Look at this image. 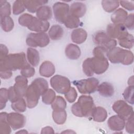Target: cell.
<instances>
[{
  "instance_id": "cell-1",
  "label": "cell",
  "mask_w": 134,
  "mask_h": 134,
  "mask_svg": "<svg viewBox=\"0 0 134 134\" xmlns=\"http://www.w3.org/2000/svg\"><path fill=\"white\" fill-rule=\"evenodd\" d=\"M48 89L47 81L43 78L35 79L28 86L26 94L27 106L32 108L37 106L40 96Z\"/></svg>"
},
{
  "instance_id": "cell-2",
  "label": "cell",
  "mask_w": 134,
  "mask_h": 134,
  "mask_svg": "<svg viewBox=\"0 0 134 134\" xmlns=\"http://www.w3.org/2000/svg\"><path fill=\"white\" fill-rule=\"evenodd\" d=\"M95 106L93 98L88 95H81L77 102L73 104L71 111L76 116L92 117Z\"/></svg>"
},
{
  "instance_id": "cell-3",
  "label": "cell",
  "mask_w": 134,
  "mask_h": 134,
  "mask_svg": "<svg viewBox=\"0 0 134 134\" xmlns=\"http://www.w3.org/2000/svg\"><path fill=\"white\" fill-rule=\"evenodd\" d=\"M28 62L24 52L8 54L4 59L0 60V70L16 71L21 70Z\"/></svg>"
},
{
  "instance_id": "cell-4",
  "label": "cell",
  "mask_w": 134,
  "mask_h": 134,
  "mask_svg": "<svg viewBox=\"0 0 134 134\" xmlns=\"http://www.w3.org/2000/svg\"><path fill=\"white\" fill-rule=\"evenodd\" d=\"M106 57L113 63L130 65L133 62V54L131 51L117 47L108 50Z\"/></svg>"
},
{
  "instance_id": "cell-5",
  "label": "cell",
  "mask_w": 134,
  "mask_h": 134,
  "mask_svg": "<svg viewBox=\"0 0 134 134\" xmlns=\"http://www.w3.org/2000/svg\"><path fill=\"white\" fill-rule=\"evenodd\" d=\"M85 70L93 75L101 74L104 73L109 67V62L106 57L94 56L84 60Z\"/></svg>"
},
{
  "instance_id": "cell-6",
  "label": "cell",
  "mask_w": 134,
  "mask_h": 134,
  "mask_svg": "<svg viewBox=\"0 0 134 134\" xmlns=\"http://www.w3.org/2000/svg\"><path fill=\"white\" fill-rule=\"evenodd\" d=\"M73 84L76 87L79 92L83 94L94 93L97 90L98 80L95 77H90L78 81H74Z\"/></svg>"
},
{
  "instance_id": "cell-7",
  "label": "cell",
  "mask_w": 134,
  "mask_h": 134,
  "mask_svg": "<svg viewBox=\"0 0 134 134\" xmlns=\"http://www.w3.org/2000/svg\"><path fill=\"white\" fill-rule=\"evenodd\" d=\"M50 42L49 37L46 32H31L27 37L26 44L31 47H44Z\"/></svg>"
},
{
  "instance_id": "cell-8",
  "label": "cell",
  "mask_w": 134,
  "mask_h": 134,
  "mask_svg": "<svg viewBox=\"0 0 134 134\" xmlns=\"http://www.w3.org/2000/svg\"><path fill=\"white\" fill-rule=\"evenodd\" d=\"M50 85L57 93L65 94L71 88V82L68 78L61 75H55L50 79Z\"/></svg>"
},
{
  "instance_id": "cell-9",
  "label": "cell",
  "mask_w": 134,
  "mask_h": 134,
  "mask_svg": "<svg viewBox=\"0 0 134 134\" xmlns=\"http://www.w3.org/2000/svg\"><path fill=\"white\" fill-rule=\"evenodd\" d=\"M93 41L98 46L105 48L107 51L115 47L117 41L114 39L109 37L103 31H99L95 34L93 36Z\"/></svg>"
},
{
  "instance_id": "cell-10",
  "label": "cell",
  "mask_w": 134,
  "mask_h": 134,
  "mask_svg": "<svg viewBox=\"0 0 134 134\" xmlns=\"http://www.w3.org/2000/svg\"><path fill=\"white\" fill-rule=\"evenodd\" d=\"M113 110L125 120L133 116V107L123 100L116 101L112 106Z\"/></svg>"
},
{
  "instance_id": "cell-11",
  "label": "cell",
  "mask_w": 134,
  "mask_h": 134,
  "mask_svg": "<svg viewBox=\"0 0 134 134\" xmlns=\"http://www.w3.org/2000/svg\"><path fill=\"white\" fill-rule=\"evenodd\" d=\"M107 34L111 38L120 40L126 36L129 33L123 24H110L106 29Z\"/></svg>"
},
{
  "instance_id": "cell-12",
  "label": "cell",
  "mask_w": 134,
  "mask_h": 134,
  "mask_svg": "<svg viewBox=\"0 0 134 134\" xmlns=\"http://www.w3.org/2000/svg\"><path fill=\"white\" fill-rule=\"evenodd\" d=\"M53 11L55 19L60 24H64L70 14V7L68 4L58 2L53 5Z\"/></svg>"
},
{
  "instance_id": "cell-13",
  "label": "cell",
  "mask_w": 134,
  "mask_h": 134,
  "mask_svg": "<svg viewBox=\"0 0 134 134\" xmlns=\"http://www.w3.org/2000/svg\"><path fill=\"white\" fill-rule=\"evenodd\" d=\"M7 121L13 130L23 128L26 124V117L18 112H12L7 115Z\"/></svg>"
},
{
  "instance_id": "cell-14",
  "label": "cell",
  "mask_w": 134,
  "mask_h": 134,
  "mask_svg": "<svg viewBox=\"0 0 134 134\" xmlns=\"http://www.w3.org/2000/svg\"><path fill=\"white\" fill-rule=\"evenodd\" d=\"M15 83L13 86L14 91L19 98L25 96L28 87V80L23 75H18L15 77Z\"/></svg>"
},
{
  "instance_id": "cell-15",
  "label": "cell",
  "mask_w": 134,
  "mask_h": 134,
  "mask_svg": "<svg viewBox=\"0 0 134 134\" xmlns=\"http://www.w3.org/2000/svg\"><path fill=\"white\" fill-rule=\"evenodd\" d=\"M49 27L50 24L48 21L40 20L34 17L28 29L37 32H45L49 29Z\"/></svg>"
},
{
  "instance_id": "cell-16",
  "label": "cell",
  "mask_w": 134,
  "mask_h": 134,
  "mask_svg": "<svg viewBox=\"0 0 134 134\" xmlns=\"http://www.w3.org/2000/svg\"><path fill=\"white\" fill-rule=\"evenodd\" d=\"M107 124L111 130L119 131L123 130L125 128V120L118 115H114L109 117Z\"/></svg>"
},
{
  "instance_id": "cell-17",
  "label": "cell",
  "mask_w": 134,
  "mask_h": 134,
  "mask_svg": "<svg viewBox=\"0 0 134 134\" xmlns=\"http://www.w3.org/2000/svg\"><path fill=\"white\" fill-rule=\"evenodd\" d=\"M86 11V7L85 4L79 2L72 3L70 8V14L79 18L83 17Z\"/></svg>"
},
{
  "instance_id": "cell-18",
  "label": "cell",
  "mask_w": 134,
  "mask_h": 134,
  "mask_svg": "<svg viewBox=\"0 0 134 134\" xmlns=\"http://www.w3.org/2000/svg\"><path fill=\"white\" fill-rule=\"evenodd\" d=\"M55 73V66L49 61H45L42 63L39 68L40 74L46 77L52 76Z\"/></svg>"
},
{
  "instance_id": "cell-19",
  "label": "cell",
  "mask_w": 134,
  "mask_h": 134,
  "mask_svg": "<svg viewBox=\"0 0 134 134\" xmlns=\"http://www.w3.org/2000/svg\"><path fill=\"white\" fill-rule=\"evenodd\" d=\"M87 34L83 28H76L74 29L71 35L72 41L76 44L83 43L86 39Z\"/></svg>"
},
{
  "instance_id": "cell-20",
  "label": "cell",
  "mask_w": 134,
  "mask_h": 134,
  "mask_svg": "<svg viewBox=\"0 0 134 134\" xmlns=\"http://www.w3.org/2000/svg\"><path fill=\"white\" fill-rule=\"evenodd\" d=\"M65 53L67 58L71 60H76L81 55L80 48L78 46L73 43H70L66 46Z\"/></svg>"
},
{
  "instance_id": "cell-21",
  "label": "cell",
  "mask_w": 134,
  "mask_h": 134,
  "mask_svg": "<svg viewBox=\"0 0 134 134\" xmlns=\"http://www.w3.org/2000/svg\"><path fill=\"white\" fill-rule=\"evenodd\" d=\"M97 91L100 95L105 97H111L114 93V86L111 84L107 82H103L98 85Z\"/></svg>"
},
{
  "instance_id": "cell-22",
  "label": "cell",
  "mask_w": 134,
  "mask_h": 134,
  "mask_svg": "<svg viewBox=\"0 0 134 134\" xmlns=\"http://www.w3.org/2000/svg\"><path fill=\"white\" fill-rule=\"evenodd\" d=\"M48 2L47 1L43 0H26L24 4L26 9L30 13H35L41 6L44 5Z\"/></svg>"
},
{
  "instance_id": "cell-23",
  "label": "cell",
  "mask_w": 134,
  "mask_h": 134,
  "mask_svg": "<svg viewBox=\"0 0 134 134\" xmlns=\"http://www.w3.org/2000/svg\"><path fill=\"white\" fill-rule=\"evenodd\" d=\"M128 16L127 12L122 8L116 9L111 16L113 24H124Z\"/></svg>"
},
{
  "instance_id": "cell-24",
  "label": "cell",
  "mask_w": 134,
  "mask_h": 134,
  "mask_svg": "<svg viewBox=\"0 0 134 134\" xmlns=\"http://www.w3.org/2000/svg\"><path fill=\"white\" fill-rule=\"evenodd\" d=\"M36 16L40 20L47 21L52 17L51 9L48 6L43 5L40 7L36 11Z\"/></svg>"
},
{
  "instance_id": "cell-25",
  "label": "cell",
  "mask_w": 134,
  "mask_h": 134,
  "mask_svg": "<svg viewBox=\"0 0 134 134\" xmlns=\"http://www.w3.org/2000/svg\"><path fill=\"white\" fill-rule=\"evenodd\" d=\"M27 58L32 66H37L40 61L39 52L34 48H28L27 50Z\"/></svg>"
},
{
  "instance_id": "cell-26",
  "label": "cell",
  "mask_w": 134,
  "mask_h": 134,
  "mask_svg": "<svg viewBox=\"0 0 134 134\" xmlns=\"http://www.w3.org/2000/svg\"><path fill=\"white\" fill-rule=\"evenodd\" d=\"M92 117L93 120L96 122H103L107 117V111L102 107H95L93 110Z\"/></svg>"
},
{
  "instance_id": "cell-27",
  "label": "cell",
  "mask_w": 134,
  "mask_h": 134,
  "mask_svg": "<svg viewBox=\"0 0 134 134\" xmlns=\"http://www.w3.org/2000/svg\"><path fill=\"white\" fill-rule=\"evenodd\" d=\"M63 28L59 25H52L49 31L48 36L49 38L53 40H57L60 39L63 35Z\"/></svg>"
},
{
  "instance_id": "cell-28",
  "label": "cell",
  "mask_w": 134,
  "mask_h": 134,
  "mask_svg": "<svg viewBox=\"0 0 134 134\" xmlns=\"http://www.w3.org/2000/svg\"><path fill=\"white\" fill-rule=\"evenodd\" d=\"M6 112H1L0 114V133L9 134L11 132V127L7 121Z\"/></svg>"
},
{
  "instance_id": "cell-29",
  "label": "cell",
  "mask_w": 134,
  "mask_h": 134,
  "mask_svg": "<svg viewBox=\"0 0 134 134\" xmlns=\"http://www.w3.org/2000/svg\"><path fill=\"white\" fill-rule=\"evenodd\" d=\"M52 115L54 121L58 125L63 124L65 122L67 117L65 109L53 110Z\"/></svg>"
},
{
  "instance_id": "cell-30",
  "label": "cell",
  "mask_w": 134,
  "mask_h": 134,
  "mask_svg": "<svg viewBox=\"0 0 134 134\" xmlns=\"http://www.w3.org/2000/svg\"><path fill=\"white\" fill-rule=\"evenodd\" d=\"M81 22L79 18L69 14L66 18L64 24L66 28L70 29L76 28L80 25Z\"/></svg>"
},
{
  "instance_id": "cell-31",
  "label": "cell",
  "mask_w": 134,
  "mask_h": 134,
  "mask_svg": "<svg viewBox=\"0 0 134 134\" xmlns=\"http://www.w3.org/2000/svg\"><path fill=\"white\" fill-rule=\"evenodd\" d=\"M102 5L105 11L108 13H111L118 7L119 2L117 1L103 0L102 1Z\"/></svg>"
},
{
  "instance_id": "cell-32",
  "label": "cell",
  "mask_w": 134,
  "mask_h": 134,
  "mask_svg": "<svg viewBox=\"0 0 134 134\" xmlns=\"http://www.w3.org/2000/svg\"><path fill=\"white\" fill-rule=\"evenodd\" d=\"M1 27L4 31L9 32L13 29L14 23L10 16L1 17Z\"/></svg>"
},
{
  "instance_id": "cell-33",
  "label": "cell",
  "mask_w": 134,
  "mask_h": 134,
  "mask_svg": "<svg viewBox=\"0 0 134 134\" xmlns=\"http://www.w3.org/2000/svg\"><path fill=\"white\" fill-rule=\"evenodd\" d=\"M66 107V103L65 99L61 96H57L51 104V107L53 110L65 109Z\"/></svg>"
},
{
  "instance_id": "cell-34",
  "label": "cell",
  "mask_w": 134,
  "mask_h": 134,
  "mask_svg": "<svg viewBox=\"0 0 134 134\" xmlns=\"http://www.w3.org/2000/svg\"><path fill=\"white\" fill-rule=\"evenodd\" d=\"M26 102L23 98H20L19 99L12 103L11 105L12 109L14 111L18 113H22L26 111Z\"/></svg>"
},
{
  "instance_id": "cell-35",
  "label": "cell",
  "mask_w": 134,
  "mask_h": 134,
  "mask_svg": "<svg viewBox=\"0 0 134 134\" xmlns=\"http://www.w3.org/2000/svg\"><path fill=\"white\" fill-rule=\"evenodd\" d=\"M55 97L56 96L54 91L52 89L48 88L42 95V100L44 104L50 105L53 103Z\"/></svg>"
},
{
  "instance_id": "cell-36",
  "label": "cell",
  "mask_w": 134,
  "mask_h": 134,
  "mask_svg": "<svg viewBox=\"0 0 134 134\" xmlns=\"http://www.w3.org/2000/svg\"><path fill=\"white\" fill-rule=\"evenodd\" d=\"M133 36L130 34H128L122 39L118 40L119 45L127 49H131L133 47Z\"/></svg>"
},
{
  "instance_id": "cell-37",
  "label": "cell",
  "mask_w": 134,
  "mask_h": 134,
  "mask_svg": "<svg viewBox=\"0 0 134 134\" xmlns=\"http://www.w3.org/2000/svg\"><path fill=\"white\" fill-rule=\"evenodd\" d=\"M134 86L129 85L124 91L122 95L125 100L128 103L132 105L134 103L133 100Z\"/></svg>"
},
{
  "instance_id": "cell-38",
  "label": "cell",
  "mask_w": 134,
  "mask_h": 134,
  "mask_svg": "<svg viewBox=\"0 0 134 134\" xmlns=\"http://www.w3.org/2000/svg\"><path fill=\"white\" fill-rule=\"evenodd\" d=\"M11 13L10 5L6 1H0V15L1 17L9 16Z\"/></svg>"
},
{
  "instance_id": "cell-39",
  "label": "cell",
  "mask_w": 134,
  "mask_h": 134,
  "mask_svg": "<svg viewBox=\"0 0 134 134\" xmlns=\"http://www.w3.org/2000/svg\"><path fill=\"white\" fill-rule=\"evenodd\" d=\"M34 16L29 14H23L19 16L18 18L19 24L24 27H28L30 25Z\"/></svg>"
},
{
  "instance_id": "cell-40",
  "label": "cell",
  "mask_w": 134,
  "mask_h": 134,
  "mask_svg": "<svg viewBox=\"0 0 134 134\" xmlns=\"http://www.w3.org/2000/svg\"><path fill=\"white\" fill-rule=\"evenodd\" d=\"M26 9L24 1H16L13 5V13L14 15H19Z\"/></svg>"
},
{
  "instance_id": "cell-41",
  "label": "cell",
  "mask_w": 134,
  "mask_h": 134,
  "mask_svg": "<svg viewBox=\"0 0 134 134\" xmlns=\"http://www.w3.org/2000/svg\"><path fill=\"white\" fill-rule=\"evenodd\" d=\"M35 73V69L27 63L21 70L20 74L25 77H30L34 76Z\"/></svg>"
},
{
  "instance_id": "cell-42",
  "label": "cell",
  "mask_w": 134,
  "mask_h": 134,
  "mask_svg": "<svg viewBox=\"0 0 134 134\" xmlns=\"http://www.w3.org/2000/svg\"><path fill=\"white\" fill-rule=\"evenodd\" d=\"M9 100L8 90L6 88H1L0 90V109L2 110L6 106L7 102Z\"/></svg>"
},
{
  "instance_id": "cell-43",
  "label": "cell",
  "mask_w": 134,
  "mask_h": 134,
  "mask_svg": "<svg viewBox=\"0 0 134 134\" xmlns=\"http://www.w3.org/2000/svg\"><path fill=\"white\" fill-rule=\"evenodd\" d=\"M65 97L69 103H73L76 100L77 94L76 90L73 87H71L70 90L65 94Z\"/></svg>"
},
{
  "instance_id": "cell-44",
  "label": "cell",
  "mask_w": 134,
  "mask_h": 134,
  "mask_svg": "<svg viewBox=\"0 0 134 134\" xmlns=\"http://www.w3.org/2000/svg\"><path fill=\"white\" fill-rule=\"evenodd\" d=\"M126 121V122H125V127L126 131L129 133H134L133 116H131Z\"/></svg>"
},
{
  "instance_id": "cell-45",
  "label": "cell",
  "mask_w": 134,
  "mask_h": 134,
  "mask_svg": "<svg viewBox=\"0 0 134 134\" xmlns=\"http://www.w3.org/2000/svg\"><path fill=\"white\" fill-rule=\"evenodd\" d=\"M126 28H128L130 30L133 29V14H129L125 22L123 24Z\"/></svg>"
},
{
  "instance_id": "cell-46",
  "label": "cell",
  "mask_w": 134,
  "mask_h": 134,
  "mask_svg": "<svg viewBox=\"0 0 134 134\" xmlns=\"http://www.w3.org/2000/svg\"><path fill=\"white\" fill-rule=\"evenodd\" d=\"M107 51L102 47L97 46L95 47L93 50L94 56H99V57H105Z\"/></svg>"
},
{
  "instance_id": "cell-47",
  "label": "cell",
  "mask_w": 134,
  "mask_h": 134,
  "mask_svg": "<svg viewBox=\"0 0 134 134\" xmlns=\"http://www.w3.org/2000/svg\"><path fill=\"white\" fill-rule=\"evenodd\" d=\"M8 94L9 100L12 103L20 99L15 93L13 86H10L9 87V88L8 89Z\"/></svg>"
},
{
  "instance_id": "cell-48",
  "label": "cell",
  "mask_w": 134,
  "mask_h": 134,
  "mask_svg": "<svg viewBox=\"0 0 134 134\" xmlns=\"http://www.w3.org/2000/svg\"><path fill=\"white\" fill-rule=\"evenodd\" d=\"M120 4L122 7L128 10H133L134 9V2L133 1H121L119 2Z\"/></svg>"
},
{
  "instance_id": "cell-49",
  "label": "cell",
  "mask_w": 134,
  "mask_h": 134,
  "mask_svg": "<svg viewBox=\"0 0 134 134\" xmlns=\"http://www.w3.org/2000/svg\"><path fill=\"white\" fill-rule=\"evenodd\" d=\"M8 53V50L6 46L3 44H0V60L4 59Z\"/></svg>"
},
{
  "instance_id": "cell-50",
  "label": "cell",
  "mask_w": 134,
  "mask_h": 134,
  "mask_svg": "<svg viewBox=\"0 0 134 134\" xmlns=\"http://www.w3.org/2000/svg\"><path fill=\"white\" fill-rule=\"evenodd\" d=\"M12 75V72L7 70H0V76L2 79H7Z\"/></svg>"
},
{
  "instance_id": "cell-51",
  "label": "cell",
  "mask_w": 134,
  "mask_h": 134,
  "mask_svg": "<svg viewBox=\"0 0 134 134\" xmlns=\"http://www.w3.org/2000/svg\"><path fill=\"white\" fill-rule=\"evenodd\" d=\"M54 131L53 128L50 126H47L42 128L41 133H54Z\"/></svg>"
},
{
  "instance_id": "cell-52",
  "label": "cell",
  "mask_w": 134,
  "mask_h": 134,
  "mask_svg": "<svg viewBox=\"0 0 134 134\" xmlns=\"http://www.w3.org/2000/svg\"><path fill=\"white\" fill-rule=\"evenodd\" d=\"M128 83L129 85H133L134 82H133V76H131L129 78V80L128 81Z\"/></svg>"
},
{
  "instance_id": "cell-53",
  "label": "cell",
  "mask_w": 134,
  "mask_h": 134,
  "mask_svg": "<svg viewBox=\"0 0 134 134\" xmlns=\"http://www.w3.org/2000/svg\"><path fill=\"white\" fill-rule=\"evenodd\" d=\"M61 133H75V131H72V130H69V129H68V130H65V131H62V132H61Z\"/></svg>"
},
{
  "instance_id": "cell-54",
  "label": "cell",
  "mask_w": 134,
  "mask_h": 134,
  "mask_svg": "<svg viewBox=\"0 0 134 134\" xmlns=\"http://www.w3.org/2000/svg\"><path fill=\"white\" fill-rule=\"evenodd\" d=\"M28 133V131H26V130L25 129H23L21 130H19L18 131H17L16 132V133Z\"/></svg>"
}]
</instances>
